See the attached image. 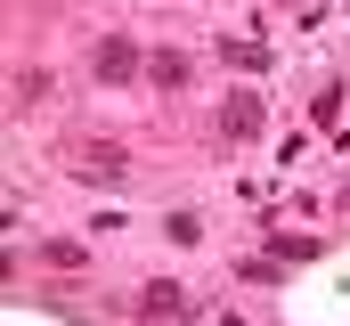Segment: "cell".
I'll list each match as a JSON object with an SVG mask.
<instances>
[{"instance_id":"2","label":"cell","mask_w":350,"mask_h":326,"mask_svg":"<svg viewBox=\"0 0 350 326\" xmlns=\"http://www.w3.org/2000/svg\"><path fill=\"white\" fill-rule=\"evenodd\" d=\"M74 171H82V179H98V188H106V179H122L131 163H122V147H106V139H82V147H74Z\"/></svg>"},{"instance_id":"5","label":"cell","mask_w":350,"mask_h":326,"mask_svg":"<svg viewBox=\"0 0 350 326\" xmlns=\"http://www.w3.org/2000/svg\"><path fill=\"white\" fill-rule=\"evenodd\" d=\"M220 123H228V131H237V139H253V131H261V98H237V106H228V114H220Z\"/></svg>"},{"instance_id":"6","label":"cell","mask_w":350,"mask_h":326,"mask_svg":"<svg viewBox=\"0 0 350 326\" xmlns=\"http://www.w3.org/2000/svg\"><path fill=\"white\" fill-rule=\"evenodd\" d=\"M163 237H172V244H196V237H204V221H196V212H172V221H163Z\"/></svg>"},{"instance_id":"4","label":"cell","mask_w":350,"mask_h":326,"mask_svg":"<svg viewBox=\"0 0 350 326\" xmlns=\"http://www.w3.org/2000/svg\"><path fill=\"white\" fill-rule=\"evenodd\" d=\"M147 82H155V90H179V82H187V58H179V49H155V58H147Z\"/></svg>"},{"instance_id":"3","label":"cell","mask_w":350,"mask_h":326,"mask_svg":"<svg viewBox=\"0 0 350 326\" xmlns=\"http://www.w3.org/2000/svg\"><path fill=\"white\" fill-rule=\"evenodd\" d=\"M196 302H187V286H147V302H139V318L147 326H172V318H187Z\"/></svg>"},{"instance_id":"1","label":"cell","mask_w":350,"mask_h":326,"mask_svg":"<svg viewBox=\"0 0 350 326\" xmlns=\"http://www.w3.org/2000/svg\"><path fill=\"white\" fill-rule=\"evenodd\" d=\"M90 66H98V82H131L147 58H139V41H122V33H106L98 49H90Z\"/></svg>"}]
</instances>
